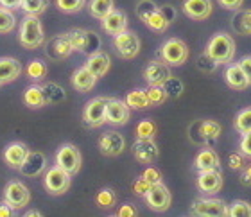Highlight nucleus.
I'll list each match as a JSON object with an SVG mask.
<instances>
[{"instance_id":"nucleus-39","label":"nucleus","mask_w":251,"mask_h":217,"mask_svg":"<svg viewBox=\"0 0 251 217\" xmlns=\"http://www.w3.org/2000/svg\"><path fill=\"white\" fill-rule=\"evenodd\" d=\"M147 99H149V106H160L167 101V94L163 90V86H151L149 90H146Z\"/></svg>"},{"instance_id":"nucleus-4","label":"nucleus","mask_w":251,"mask_h":217,"mask_svg":"<svg viewBox=\"0 0 251 217\" xmlns=\"http://www.w3.org/2000/svg\"><path fill=\"white\" fill-rule=\"evenodd\" d=\"M160 56L162 61L167 63L169 67H179L188 59V47L187 43L178 40V38H171L163 43L160 48Z\"/></svg>"},{"instance_id":"nucleus-17","label":"nucleus","mask_w":251,"mask_h":217,"mask_svg":"<svg viewBox=\"0 0 251 217\" xmlns=\"http://www.w3.org/2000/svg\"><path fill=\"white\" fill-rule=\"evenodd\" d=\"M126 147V140L121 133L117 131H106L99 138V151L104 156H119Z\"/></svg>"},{"instance_id":"nucleus-45","label":"nucleus","mask_w":251,"mask_h":217,"mask_svg":"<svg viewBox=\"0 0 251 217\" xmlns=\"http://www.w3.org/2000/svg\"><path fill=\"white\" fill-rule=\"evenodd\" d=\"M156 135V126L152 121H142L136 126V137L138 138H152Z\"/></svg>"},{"instance_id":"nucleus-2","label":"nucleus","mask_w":251,"mask_h":217,"mask_svg":"<svg viewBox=\"0 0 251 217\" xmlns=\"http://www.w3.org/2000/svg\"><path fill=\"white\" fill-rule=\"evenodd\" d=\"M212 58L217 61V63H230L233 56H235V42L230 34L226 32H217L210 38L208 45H206V50Z\"/></svg>"},{"instance_id":"nucleus-40","label":"nucleus","mask_w":251,"mask_h":217,"mask_svg":"<svg viewBox=\"0 0 251 217\" xmlns=\"http://www.w3.org/2000/svg\"><path fill=\"white\" fill-rule=\"evenodd\" d=\"M163 90H165V94H167V97H179L181 94H183V83L178 79V77H169L165 83H163Z\"/></svg>"},{"instance_id":"nucleus-38","label":"nucleus","mask_w":251,"mask_h":217,"mask_svg":"<svg viewBox=\"0 0 251 217\" xmlns=\"http://www.w3.org/2000/svg\"><path fill=\"white\" fill-rule=\"evenodd\" d=\"M95 203L99 205L100 208H111L115 207L117 203V194L111 189H102V191L95 196Z\"/></svg>"},{"instance_id":"nucleus-49","label":"nucleus","mask_w":251,"mask_h":217,"mask_svg":"<svg viewBox=\"0 0 251 217\" xmlns=\"http://www.w3.org/2000/svg\"><path fill=\"white\" fill-rule=\"evenodd\" d=\"M228 164H230L231 169H244V154L242 153H231L228 156Z\"/></svg>"},{"instance_id":"nucleus-23","label":"nucleus","mask_w":251,"mask_h":217,"mask_svg":"<svg viewBox=\"0 0 251 217\" xmlns=\"http://www.w3.org/2000/svg\"><path fill=\"white\" fill-rule=\"evenodd\" d=\"M110 56L106 52H102V50H97V52L90 54L88 56V61H86V69L92 72V74L99 79V77H102V75L108 74V70H110Z\"/></svg>"},{"instance_id":"nucleus-1","label":"nucleus","mask_w":251,"mask_h":217,"mask_svg":"<svg viewBox=\"0 0 251 217\" xmlns=\"http://www.w3.org/2000/svg\"><path fill=\"white\" fill-rule=\"evenodd\" d=\"M20 43L24 48L34 50V48L42 47L43 43V25L42 20L36 15H25V18L20 24Z\"/></svg>"},{"instance_id":"nucleus-43","label":"nucleus","mask_w":251,"mask_h":217,"mask_svg":"<svg viewBox=\"0 0 251 217\" xmlns=\"http://www.w3.org/2000/svg\"><path fill=\"white\" fill-rule=\"evenodd\" d=\"M56 5L63 13H79L86 5V0H56Z\"/></svg>"},{"instance_id":"nucleus-11","label":"nucleus","mask_w":251,"mask_h":217,"mask_svg":"<svg viewBox=\"0 0 251 217\" xmlns=\"http://www.w3.org/2000/svg\"><path fill=\"white\" fill-rule=\"evenodd\" d=\"M131 108L126 104V101L108 97L106 101V122L111 126H124L129 122Z\"/></svg>"},{"instance_id":"nucleus-42","label":"nucleus","mask_w":251,"mask_h":217,"mask_svg":"<svg viewBox=\"0 0 251 217\" xmlns=\"http://www.w3.org/2000/svg\"><path fill=\"white\" fill-rule=\"evenodd\" d=\"M235 129L239 133H248L251 131V108L242 110L239 115L235 117Z\"/></svg>"},{"instance_id":"nucleus-9","label":"nucleus","mask_w":251,"mask_h":217,"mask_svg":"<svg viewBox=\"0 0 251 217\" xmlns=\"http://www.w3.org/2000/svg\"><path fill=\"white\" fill-rule=\"evenodd\" d=\"M106 101L108 97H95L84 106L83 122L88 127H99L106 122Z\"/></svg>"},{"instance_id":"nucleus-44","label":"nucleus","mask_w":251,"mask_h":217,"mask_svg":"<svg viewBox=\"0 0 251 217\" xmlns=\"http://www.w3.org/2000/svg\"><path fill=\"white\" fill-rule=\"evenodd\" d=\"M156 9H158V5L154 4L152 0H142V2H138V5H136V15H138V18H140L142 22H146L147 16H151Z\"/></svg>"},{"instance_id":"nucleus-46","label":"nucleus","mask_w":251,"mask_h":217,"mask_svg":"<svg viewBox=\"0 0 251 217\" xmlns=\"http://www.w3.org/2000/svg\"><path fill=\"white\" fill-rule=\"evenodd\" d=\"M151 185L152 183H149V181L146 180V178H138V180L135 181V183H133V192H135L136 196H146L147 194V191H149V189H151Z\"/></svg>"},{"instance_id":"nucleus-32","label":"nucleus","mask_w":251,"mask_h":217,"mask_svg":"<svg viewBox=\"0 0 251 217\" xmlns=\"http://www.w3.org/2000/svg\"><path fill=\"white\" fill-rule=\"evenodd\" d=\"M126 104H127L131 110H144V108H147L149 106V99H147L146 90L136 88V90L129 92L127 97H126Z\"/></svg>"},{"instance_id":"nucleus-6","label":"nucleus","mask_w":251,"mask_h":217,"mask_svg":"<svg viewBox=\"0 0 251 217\" xmlns=\"http://www.w3.org/2000/svg\"><path fill=\"white\" fill-rule=\"evenodd\" d=\"M4 201L13 207L15 210H20V208H25L31 201V192L22 181L13 180L9 181L4 189Z\"/></svg>"},{"instance_id":"nucleus-3","label":"nucleus","mask_w":251,"mask_h":217,"mask_svg":"<svg viewBox=\"0 0 251 217\" xmlns=\"http://www.w3.org/2000/svg\"><path fill=\"white\" fill-rule=\"evenodd\" d=\"M68 34V40L72 43L74 50H77L81 54H90L97 52L100 48V38L95 34L94 31H84V29H72Z\"/></svg>"},{"instance_id":"nucleus-28","label":"nucleus","mask_w":251,"mask_h":217,"mask_svg":"<svg viewBox=\"0 0 251 217\" xmlns=\"http://www.w3.org/2000/svg\"><path fill=\"white\" fill-rule=\"evenodd\" d=\"M231 27L239 34L250 36L251 34V9H237V15L231 18Z\"/></svg>"},{"instance_id":"nucleus-21","label":"nucleus","mask_w":251,"mask_h":217,"mask_svg":"<svg viewBox=\"0 0 251 217\" xmlns=\"http://www.w3.org/2000/svg\"><path fill=\"white\" fill-rule=\"evenodd\" d=\"M183 11L192 20H206L212 15V0H185Z\"/></svg>"},{"instance_id":"nucleus-31","label":"nucleus","mask_w":251,"mask_h":217,"mask_svg":"<svg viewBox=\"0 0 251 217\" xmlns=\"http://www.w3.org/2000/svg\"><path fill=\"white\" fill-rule=\"evenodd\" d=\"M115 9V4H113V0H90L88 2V11L90 15L94 16V18H104L110 11Z\"/></svg>"},{"instance_id":"nucleus-10","label":"nucleus","mask_w":251,"mask_h":217,"mask_svg":"<svg viewBox=\"0 0 251 217\" xmlns=\"http://www.w3.org/2000/svg\"><path fill=\"white\" fill-rule=\"evenodd\" d=\"M144 197H146L147 205L151 207V210H154V212H165V210H169L171 203H173V196H171L169 189L163 185L162 181L151 185V189L147 191V194Z\"/></svg>"},{"instance_id":"nucleus-41","label":"nucleus","mask_w":251,"mask_h":217,"mask_svg":"<svg viewBox=\"0 0 251 217\" xmlns=\"http://www.w3.org/2000/svg\"><path fill=\"white\" fill-rule=\"evenodd\" d=\"M196 65H198V69L201 70V72H204V74H212V72H215V69L219 67V63H217L208 52L201 54L198 58V61H196Z\"/></svg>"},{"instance_id":"nucleus-56","label":"nucleus","mask_w":251,"mask_h":217,"mask_svg":"<svg viewBox=\"0 0 251 217\" xmlns=\"http://www.w3.org/2000/svg\"><path fill=\"white\" fill-rule=\"evenodd\" d=\"M241 181L244 185H251V165L248 169H244V172H242V176H241Z\"/></svg>"},{"instance_id":"nucleus-12","label":"nucleus","mask_w":251,"mask_h":217,"mask_svg":"<svg viewBox=\"0 0 251 217\" xmlns=\"http://www.w3.org/2000/svg\"><path fill=\"white\" fill-rule=\"evenodd\" d=\"M190 129L198 131L196 135H190L196 144H212L215 142L221 135V124L215 121H198L196 124L190 126Z\"/></svg>"},{"instance_id":"nucleus-19","label":"nucleus","mask_w":251,"mask_h":217,"mask_svg":"<svg viewBox=\"0 0 251 217\" xmlns=\"http://www.w3.org/2000/svg\"><path fill=\"white\" fill-rule=\"evenodd\" d=\"M100 25H102L104 32H108L111 36H117V34H121L122 31L127 29V16H126L124 11L113 9L104 18H100Z\"/></svg>"},{"instance_id":"nucleus-25","label":"nucleus","mask_w":251,"mask_h":217,"mask_svg":"<svg viewBox=\"0 0 251 217\" xmlns=\"http://www.w3.org/2000/svg\"><path fill=\"white\" fill-rule=\"evenodd\" d=\"M225 79H226V83H228V86L233 88V90H246L248 86H250L246 74L242 72L241 65L239 63H231L226 67Z\"/></svg>"},{"instance_id":"nucleus-29","label":"nucleus","mask_w":251,"mask_h":217,"mask_svg":"<svg viewBox=\"0 0 251 217\" xmlns=\"http://www.w3.org/2000/svg\"><path fill=\"white\" fill-rule=\"evenodd\" d=\"M43 97H45V104H58V102L65 101L67 97V92L61 85H56V83H45L42 86Z\"/></svg>"},{"instance_id":"nucleus-18","label":"nucleus","mask_w":251,"mask_h":217,"mask_svg":"<svg viewBox=\"0 0 251 217\" xmlns=\"http://www.w3.org/2000/svg\"><path fill=\"white\" fill-rule=\"evenodd\" d=\"M171 69L163 61H151L144 70V79L149 83V86H162L171 77Z\"/></svg>"},{"instance_id":"nucleus-54","label":"nucleus","mask_w":251,"mask_h":217,"mask_svg":"<svg viewBox=\"0 0 251 217\" xmlns=\"http://www.w3.org/2000/svg\"><path fill=\"white\" fill-rule=\"evenodd\" d=\"M0 5H2V7H7V9H11V11H15V9H20L22 0H0Z\"/></svg>"},{"instance_id":"nucleus-51","label":"nucleus","mask_w":251,"mask_h":217,"mask_svg":"<svg viewBox=\"0 0 251 217\" xmlns=\"http://www.w3.org/2000/svg\"><path fill=\"white\" fill-rule=\"evenodd\" d=\"M239 65H241L242 72L246 74L248 83H250V86H251V56H244V58H241Z\"/></svg>"},{"instance_id":"nucleus-24","label":"nucleus","mask_w":251,"mask_h":217,"mask_svg":"<svg viewBox=\"0 0 251 217\" xmlns=\"http://www.w3.org/2000/svg\"><path fill=\"white\" fill-rule=\"evenodd\" d=\"M22 63L15 58H0V85L11 83L20 77Z\"/></svg>"},{"instance_id":"nucleus-30","label":"nucleus","mask_w":251,"mask_h":217,"mask_svg":"<svg viewBox=\"0 0 251 217\" xmlns=\"http://www.w3.org/2000/svg\"><path fill=\"white\" fill-rule=\"evenodd\" d=\"M24 102H25L29 108L45 106V97H43L42 86H38V85L27 86L25 92H24Z\"/></svg>"},{"instance_id":"nucleus-33","label":"nucleus","mask_w":251,"mask_h":217,"mask_svg":"<svg viewBox=\"0 0 251 217\" xmlns=\"http://www.w3.org/2000/svg\"><path fill=\"white\" fill-rule=\"evenodd\" d=\"M25 74H27V77H29V79H32V81H43L45 77H47L49 69H47V65L43 63L42 59H32L31 63L27 65Z\"/></svg>"},{"instance_id":"nucleus-8","label":"nucleus","mask_w":251,"mask_h":217,"mask_svg":"<svg viewBox=\"0 0 251 217\" xmlns=\"http://www.w3.org/2000/svg\"><path fill=\"white\" fill-rule=\"evenodd\" d=\"M56 165L65 169L70 176L77 174L81 169V153L72 144H65L56 153Z\"/></svg>"},{"instance_id":"nucleus-50","label":"nucleus","mask_w":251,"mask_h":217,"mask_svg":"<svg viewBox=\"0 0 251 217\" xmlns=\"http://www.w3.org/2000/svg\"><path fill=\"white\" fill-rule=\"evenodd\" d=\"M158 9H160V13L165 16V20H167L169 24H173V22L176 20V15H178V13H176V9H174L173 5H169V4L167 5H160Z\"/></svg>"},{"instance_id":"nucleus-47","label":"nucleus","mask_w":251,"mask_h":217,"mask_svg":"<svg viewBox=\"0 0 251 217\" xmlns=\"http://www.w3.org/2000/svg\"><path fill=\"white\" fill-rule=\"evenodd\" d=\"M239 149L244 154V158H251V131L242 133V138L239 142Z\"/></svg>"},{"instance_id":"nucleus-13","label":"nucleus","mask_w":251,"mask_h":217,"mask_svg":"<svg viewBox=\"0 0 251 217\" xmlns=\"http://www.w3.org/2000/svg\"><path fill=\"white\" fill-rule=\"evenodd\" d=\"M45 52L50 59H56V61H61V59H67L70 54L74 52V47L70 40H68V34L63 32V34H56L47 42L45 45Z\"/></svg>"},{"instance_id":"nucleus-5","label":"nucleus","mask_w":251,"mask_h":217,"mask_svg":"<svg viewBox=\"0 0 251 217\" xmlns=\"http://www.w3.org/2000/svg\"><path fill=\"white\" fill-rule=\"evenodd\" d=\"M113 45H115L117 54L122 59H133L140 52V38L133 31H122L121 34L113 36Z\"/></svg>"},{"instance_id":"nucleus-15","label":"nucleus","mask_w":251,"mask_h":217,"mask_svg":"<svg viewBox=\"0 0 251 217\" xmlns=\"http://www.w3.org/2000/svg\"><path fill=\"white\" fill-rule=\"evenodd\" d=\"M226 205L221 199L215 197H206V199H196L192 203V214L196 216H206V217H219L226 216Z\"/></svg>"},{"instance_id":"nucleus-35","label":"nucleus","mask_w":251,"mask_h":217,"mask_svg":"<svg viewBox=\"0 0 251 217\" xmlns=\"http://www.w3.org/2000/svg\"><path fill=\"white\" fill-rule=\"evenodd\" d=\"M49 7V0H22L20 9L25 15H42Z\"/></svg>"},{"instance_id":"nucleus-26","label":"nucleus","mask_w":251,"mask_h":217,"mask_svg":"<svg viewBox=\"0 0 251 217\" xmlns=\"http://www.w3.org/2000/svg\"><path fill=\"white\" fill-rule=\"evenodd\" d=\"M95 83H97V77H95L86 67L77 69L72 75V86L77 92H83V94L92 90V88L95 86Z\"/></svg>"},{"instance_id":"nucleus-34","label":"nucleus","mask_w":251,"mask_h":217,"mask_svg":"<svg viewBox=\"0 0 251 217\" xmlns=\"http://www.w3.org/2000/svg\"><path fill=\"white\" fill-rule=\"evenodd\" d=\"M144 24H146V25L154 32H165L167 31V27L171 25V24L165 20V16L160 13V9L154 11L151 16H147V20L144 22Z\"/></svg>"},{"instance_id":"nucleus-55","label":"nucleus","mask_w":251,"mask_h":217,"mask_svg":"<svg viewBox=\"0 0 251 217\" xmlns=\"http://www.w3.org/2000/svg\"><path fill=\"white\" fill-rule=\"evenodd\" d=\"M15 216V208L9 207L7 203H0V217H13Z\"/></svg>"},{"instance_id":"nucleus-16","label":"nucleus","mask_w":251,"mask_h":217,"mask_svg":"<svg viewBox=\"0 0 251 217\" xmlns=\"http://www.w3.org/2000/svg\"><path fill=\"white\" fill-rule=\"evenodd\" d=\"M131 151H133V156L136 158V162H140V164H152L160 154L158 145L154 144L152 138H138L133 144Z\"/></svg>"},{"instance_id":"nucleus-37","label":"nucleus","mask_w":251,"mask_h":217,"mask_svg":"<svg viewBox=\"0 0 251 217\" xmlns=\"http://www.w3.org/2000/svg\"><path fill=\"white\" fill-rule=\"evenodd\" d=\"M226 216L230 217H250L251 216V205L246 201H233L226 207Z\"/></svg>"},{"instance_id":"nucleus-53","label":"nucleus","mask_w":251,"mask_h":217,"mask_svg":"<svg viewBox=\"0 0 251 217\" xmlns=\"http://www.w3.org/2000/svg\"><path fill=\"white\" fill-rule=\"evenodd\" d=\"M117 216L119 217H135L136 210H135L133 205H124V207H121V210L117 212Z\"/></svg>"},{"instance_id":"nucleus-52","label":"nucleus","mask_w":251,"mask_h":217,"mask_svg":"<svg viewBox=\"0 0 251 217\" xmlns=\"http://www.w3.org/2000/svg\"><path fill=\"white\" fill-rule=\"evenodd\" d=\"M244 0H219V4L225 7V9H231V11H237L241 9V5Z\"/></svg>"},{"instance_id":"nucleus-14","label":"nucleus","mask_w":251,"mask_h":217,"mask_svg":"<svg viewBox=\"0 0 251 217\" xmlns=\"http://www.w3.org/2000/svg\"><path fill=\"white\" fill-rule=\"evenodd\" d=\"M198 189L206 196H214L223 189V174L221 169H208L199 170L198 178Z\"/></svg>"},{"instance_id":"nucleus-7","label":"nucleus","mask_w":251,"mask_h":217,"mask_svg":"<svg viewBox=\"0 0 251 217\" xmlns=\"http://www.w3.org/2000/svg\"><path fill=\"white\" fill-rule=\"evenodd\" d=\"M70 181H72V178H70V174H68L67 170L61 169L59 165H54L52 169L47 170L43 183H45V189L50 194L61 196V194H65L70 189Z\"/></svg>"},{"instance_id":"nucleus-27","label":"nucleus","mask_w":251,"mask_h":217,"mask_svg":"<svg viewBox=\"0 0 251 217\" xmlns=\"http://www.w3.org/2000/svg\"><path fill=\"white\" fill-rule=\"evenodd\" d=\"M194 165L198 170H208V169H221V160L219 154L214 149H203L201 153L196 156Z\"/></svg>"},{"instance_id":"nucleus-48","label":"nucleus","mask_w":251,"mask_h":217,"mask_svg":"<svg viewBox=\"0 0 251 217\" xmlns=\"http://www.w3.org/2000/svg\"><path fill=\"white\" fill-rule=\"evenodd\" d=\"M142 178H146L149 183H160L162 181V174H160V170L154 169V167H147L146 170H144V174H142Z\"/></svg>"},{"instance_id":"nucleus-22","label":"nucleus","mask_w":251,"mask_h":217,"mask_svg":"<svg viewBox=\"0 0 251 217\" xmlns=\"http://www.w3.org/2000/svg\"><path fill=\"white\" fill-rule=\"evenodd\" d=\"M27 154H29V149H27L25 144L22 142H13L9 144L4 151V160L5 164L9 165L11 169H20L22 164L25 162Z\"/></svg>"},{"instance_id":"nucleus-36","label":"nucleus","mask_w":251,"mask_h":217,"mask_svg":"<svg viewBox=\"0 0 251 217\" xmlns=\"http://www.w3.org/2000/svg\"><path fill=\"white\" fill-rule=\"evenodd\" d=\"M16 25V16L15 13L7 7H2L0 5V34H7L15 29Z\"/></svg>"},{"instance_id":"nucleus-57","label":"nucleus","mask_w":251,"mask_h":217,"mask_svg":"<svg viewBox=\"0 0 251 217\" xmlns=\"http://www.w3.org/2000/svg\"><path fill=\"white\" fill-rule=\"evenodd\" d=\"M27 216H42V212H38V210H29Z\"/></svg>"},{"instance_id":"nucleus-20","label":"nucleus","mask_w":251,"mask_h":217,"mask_svg":"<svg viewBox=\"0 0 251 217\" xmlns=\"http://www.w3.org/2000/svg\"><path fill=\"white\" fill-rule=\"evenodd\" d=\"M45 167H47V158H45V154L31 153V151H29L25 162L22 164V167L18 170H20L24 176H27V178H36V176H40L43 170H45Z\"/></svg>"}]
</instances>
